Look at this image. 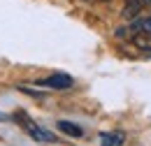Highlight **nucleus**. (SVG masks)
I'll return each instance as SVG.
<instances>
[{
  "instance_id": "obj_1",
  "label": "nucleus",
  "mask_w": 151,
  "mask_h": 146,
  "mask_svg": "<svg viewBox=\"0 0 151 146\" xmlns=\"http://www.w3.org/2000/svg\"><path fill=\"white\" fill-rule=\"evenodd\" d=\"M35 84L42 86V88H49V91H68V88L75 86V79L65 72H56V74H49V77L35 81Z\"/></svg>"
},
{
  "instance_id": "obj_2",
  "label": "nucleus",
  "mask_w": 151,
  "mask_h": 146,
  "mask_svg": "<svg viewBox=\"0 0 151 146\" xmlns=\"http://www.w3.org/2000/svg\"><path fill=\"white\" fill-rule=\"evenodd\" d=\"M23 128L28 130V135L33 137V139H37V142H56V137L49 132V130H44V128H40L37 123H33L30 118L23 123Z\"/></svg>"
},
{
  "instance_id": "obj_3",
  "label": "nucleus",
  "mask_w": 151,
  "mask_h": 146,
  "mask_svg": "<svg viewBox=\"0 0 151 146\" xmlns=\"http://www.w3.org/2000/svg\"><path fill=\"white\" fill-rule=\"evenodd\" d=\"M100 146H123V132H102Z\"/></svg>"
},
{
  "instance_id": "obj_4",
  "label": "nucleus",
  "mask_w": 151,
  "mask_h": 146,
  "mask_svg": "<svg viewBox=\"0 0 151 146\" xmlns=\"http://www.w3.org/2000/svg\"><path fill=\"white\" fill-rule=\"evenodd\" d=\"M58 130L65 132V135H70V137H81L84 135V128H79L72 121H58Z\"/></svg>"
},
{
  "instance_id": "obj_5",
  "label": "nucleus",
  "mask_w": 151,
  "mask_h": 146,
  "mask_svg": "<svg viewBox=\"0 0 151 146\" xmlns=\"http://www.w3.org/2000/svg\"><path fill=\"white\" fill-rule=\"evenodd\" d=\"M132 44H135L137 49H142V51H151V35H147V33H139V35L132 37Z\"/></svg>"
},
{
  "instance_id": "obj_6",
  "label": "nucleus",
  "mask_w": 151,
  "mask_h": 146,
  "mask_svg": "<svg viewBox=\"0 0 151 146\" xmlns=\"http://www.w3.org/2000/svg\"><path fill=\"white\" fill-rule=\"evenodd\" d=\"M132 26H135L139 33H147V35H151V16H142V19H137Z\"/></svg>"
}]
</instances>
